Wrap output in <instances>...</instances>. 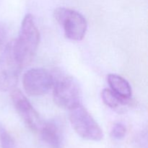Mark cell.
Wrapping results in <instances>:
<instances>
[{
  "instance_id": "obj_10",
  "label": "cell",
  "mask_w": 148,
  "mask_h": 148,
  "mask_svg": "<svg viewBox=\"0 0 148 148\" xmlns=\"http://www.w3.org/2000/svg\"><path fill=\"white\" fill-rule=\"evenodd\" d=\"M101 97L104 103L111 108H117L121 106L126 105L129 102V100L121 98L111 89L107 88L102 91Z\"/></svg>"
},
{
  "instance_id": "obj_8",
  "label": "cell",
  "mask_w": 148,
  "mask_h": 148,
  "mask_svg": "<svg viewBox=\"0 0 148 148\" xmlns=\"http://www.w3.org/2000/svg\"><path fill=\"white\" fill-rule=\"evenodd\" d=\"M38 132L42 140L51 148L62 147V138L60 128L55 121H44Z\"/></svg>"
},
{
  "instance_id": "obj_12",
  "label": "cell",
  "mask_w": 148,
  "mask_h": 148,
  "mask_svg": "<svg viewBox=\"0 0 148 148\" xmlns=\"http://www.w3.org/2000/svg\"><path fill=\"white\" fill-rule=\"evenodd\" d=\"M127 133L126 127L121 123H116L114 125L111 132V136L116 140H121L125 137Z\"/></svg>"
},
{
  "instance_id": "obj_4",
  "label": "cell",
  "mask_w": 148,
  "mask_h": 148,
  "mask_svg": "<svg viewBox=\"0 0 148 148\" xmlns=\"http://www.w3.org/2000/svg\"><path fill=\"white\" fill-rule=\"evenodd\" d=\"M53 97L58 106L70 110L80 105L82 92L77 82L68 76L53 79Z\"/></svg>"
},
{
  "instance_id": "obj_3",
  "label": "cell",
  "mask_w": 148,
  "mask_h": 148,
  "mask_svg": "<svg viewBox=\"0 0 148 148\" xmlns=\"http://www.w3.org/2000/svg\"><path fill=\"white\" fill-rule=\"evenodd\" d=\"M69 120L74 130L82 138L98 142L103 137L100 126L81 104L69 110Z\"/></svg>"
},
{
  "instance_id": "obj_7",
  "label": "cell",
  "mask_w": 148,
  "mask_h": 148,
  "mask_svg": "<svg viewBox=\"0 0 148 148\" xmlns=\"http://www.w3.org/2000/svg\"><path fill=\"white\" fill-rule=\"evenodd\" d=\"M15 110L27 127L33 132H38L44 121H42L37 111L34 109L24 94L14 89L11 94Z\"/></svg>"
},
{
  "instance_id": "obj_6",
  "label": "cell",
  "mask_w": 148,
  "mask_h": 148,
  "mask_svg": "<svg viewBox=\"0 0 148 148\" xmlns=\"http://www.w3.org/2000/svg\"><path fill=\"white\" fill-rule=\"evenodd\" d=\"M53 76L44 69H29L23 76V88L26 92L32 96L44 95L53 86Z\"/></svg>"
},
{
  "instance_id": "obj_5",
  "label": "cell",
  "mask_w": 148,
  "mask_h": 148,
  "mask_svg": "<svg viewBox=\"0 0 148 148\" xmlns=\"http://www.w3.org/2000/svg\"><path fill=\"white\" fill-rule=\"evenodd\" d=\"M53 16L64 31L65 36L72 40H80L85 36L88 24L82 14L71 9L59 7Z\"/></svg>"
},
{
  "instance_id": "obj_13",
  "label": "cell",
  "mask_w": 148,
  "mask_h": 148,
  "mask_svg": "<svg viewBox=\"0 0 148 148\" xmlns=\"http://www.w3.org/2000/svg\"><path fill=\"white\" fill-rule=\"evenodd\" d=\"M7 37V30L4 25L0 23V47L3 46Z\"/></svg>"
},
{
  "instance_id": "obj_2",
  "label": "cell",
  "mask_w": 148,
  "mask_h": 148,
  "mask_svg": "<svg viewBox=\"0 0 148 148\" xmlns=\"http://www.w3.org/2000/svg\"><path fill=\"white\" fill-rule=\"evenodd\" d=\"M23 66L14 51L13 41L10 42L0 56V90L14 89Z\"/></svg>"
},
{
  "instance_id": "obj_1",
  "label": "cell",
  "mask_w": 148,
  "mask_h": 148,
  "mask_svg": "<svg viewBox=\"0 0 148 148\" xmlns=\"http://www.w3.org/2000/svg\"><path fill=\"white\" fill-rule=\"evenodd\" d=\"M40 33L31 14H26L22 22L18 38L13 41L14 51L23 66L31 61L38 46Z\"/></svg>"
},
{
  "instance_id": "obj_11",
  "label": "cell",
  "mask_w": 148,
  "mask_h": 148,
  "mask_svg": "<svg viewBox=\"0 0 148 148\" xmlns=\"http://www.w3.org/2000/svg\"><path fill=\"white\" fill-rule=\"evenodd\" d=\"M0 147L15 148L14 140L1 123H0Z\"/></svg>"
},
{
  "instance_id": "obj_9",
  "label": "cell",
  "mask_w": 148,
  "mask_h": 148,
  "mask_svg": "<svg viewBox=\"0 0 148 148\" xmlns=\"http://www.w3.org/2000/svg\"><path fill=\"white\" fill-rule=\"evenodd\" d=\"M107 79L111 90L124 99L129 100L131 98V86L124 78L119 75L111 74L108 75Z\"/></svg>"
}]
</instances>
